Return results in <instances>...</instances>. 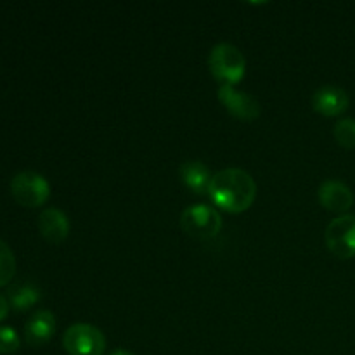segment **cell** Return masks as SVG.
Listing matches in <instances>:
<instances>
[{
	"instance_id": "6da1fadb",
	"label": "cell",
	"mask_w": 355,
	"mask_h": 355,
	"mask_svg": "<svg viewBox=\"0 0 355 355\" xmlns=\"http://www.w3.org/2000/svg\"><path fill=\"white\" fill-rule=\"evenodd\" d=\"M208 196L227 214H243L252 208L257 198V184L246 170L224 168L211 179Z\"/></svg>"
},
{
	"instance_id": "7a4b0ae2",
	"label": "cell",
	"mask_w": 355,
	"mask_h": 355,
	"mask_svg": "<svg viewBox=\"0 0 355 355\" xmlns=\"http://www.w3.org/2000/svg\"><path fill=\"white\" fill-rule=\"evenodd\" d=\"M208 68L220 85H236L246 75V59L236 45L222 42L211 49Z\"/></svg>"
},
{
	"instance_id": "3957f363",
	"label": "cell",
	"mask_w": 355,
	"mask_h": 355,
	"mask_svg": "<svg viewBox=\"0 0 355 355\" xmlns=\"http://www.w3.org/2000/svg\"><path fill=\"white\" fill-rule=\"evenodd\" d=\"M180 227L191 238L211 239L220 232L222 217L210 205H191L180 215Z\"/></svg>"
},
{
	"instance_id": "277c9868",
	"label": "cell",
	"mask_w": 355,
	"mask_h": 355,
	"mask_svg": "<svg viewBox=\"0 0 355 355\" xmlns=\"http://www.w3.org/2000/svg\"><path fill=\"white\" fill-rule=\"evenodd\" d=\"M10 193L17 205L24 208L42 207L51 196V184L44 175L31 170L16 173L10 180Z\"/></svg>"
},
{
	"instance_id": "5b68a950",
	"label": "cell",
	"mask_w": 355,
	"mask_h": 355,
	"mask_svg": "<svg viewBox=\"0 0 355 355\" xmlns=\"http://www.w3.org/2000/svg\"><path fill=\"white\" fill-rule=\"evenodd\" d=\"M62 347L69 355H103L106 352V336L96 326L78 322L64 331Z\"/></svg>"
},
{
	"instance_id": "8992f818",
	"label": "cell",
	"mask_w": 355,
	"mask_h": 355,
	"mask_svg": "<svg viewBox=\"0 0 355 355\" xmlns=\"http://www.w3.org/2000/svg\"><path fill=\"white\" fill-rule=\"evenodd\" d=\"M324 239L329 252L338 259L355 257V215L345 214L333 218L326 227Z\"/></svg>"
},
{
	"instance_id": "52a82bcc",
	"label": "cell",
	"mask_w": 355,
	"mask_h": 355,
	"mask_svg": "<svg viewBox=\"0 0 355 355\" xmlns=\"http://www.w3.org/2000/svg\"><path fill=\"white\" fill-rule=\"evenodd\" d=\"M222 106L234 118L241 121H253L262 113L259 99L248 92L238 90L234 85H220L217 90Z\"/></svg>"
},
{
	"instance_id": "ba28073f",
	"label": "cell",
	"mask_w": 355,
	"mask_h": 355,
	"mask_svg": "<svg viewBox=\"0 0 355 355\" xmlns=\"http://www.w3.org/2000/svg\"><path fill=\"white\" fill-rule=\"evenodd\" d=\"M318 198L322 208L343 215H345V211L350 210L354 205L352 189H350L345 182L336 179L324 180V182L319 186Z\"/></svg>"
},
{
	"instance_id": "9c48e42d",
	"label": "cell",
	"mask_w": 355,
	"mask_h": 355,
	"mask_svg": "<svg viewBox=\"0 0 355 355\" xmlns=\"http://www.w3.org/2000/svg\"><path fill=\"white\" fill-rule=\"evenodd\" d=\"M349 94L336 85H322L312 96V107L322 116H338L349 107Z\"/></svg>"
},
{
	"instance_id": "30bf717a",
	"label": "cell",
	"mask_w": 355,
	"mask_h": 355,
	"mask_svg": "<svg viewBox=\"0 0 355 355\" xmlns=\"http://www.w3.org/2000/svg\"><path fill=\"white\" fill-rule=\"evenodd\" d=\"M69 229L71 225H69L68 215L59 208H45L38 217V231H40L42 238L52 245L66 241L69 236Z\"/></svg>"
},
{
	"instance_id": "8fae6325",
	"label": "cell",
	"mask_w": 355,
	"mask_h": 355,
	"mask_svg": "<svg viewBox=\"0 0 355 355\" xmlns=\"http://www.w3.org/2000/svg\"><path fill=\"white\" fill-rule=\"evenodd\" d=\"M55 331V318L51 311H37L24 324V338L30 347L45 345L51 342Z\"/></svg>"
},
{
	"instance_id": "7c38bea8",
	"label": "cell",
	"mask_w": 355,
	"mask_h": 355,
	"mask_svg": "<svg viewBox=\"0 0 355 355\" xmlns=\"http://www.w3.org/2000/svg\"><path fill=\"white\" fill-rule=\"evenodd\" d=\"M180 179L184 186L198 196H207L214 175L203 162H186L180 165Z\"/></svg>"
},
{
	"instance_id": "4fadbf2b",
	"label": "cell",
	"mask_w": 355,
	"mask_h": 355,
	"mask_svg": "<svg viewBox=\"0 0 355 355\" xmlns=\"http://www.w3.org/2000/svg\"><path fill=\"white\" fill-rule=\"evenodd\" d=\"M40 297L42 293L37 286H33V284H21V286L12 288L9 291V305H12V309H16V311L24 312L33 307L40 300Z\"/></svg>"
},
{
	"instance_id": "5bb4252c",
	"label": "cell",
	"mask_w": 355,
	"mask_h": 355,
	"mask_svg": "<svg viewBox=\"0 0 355 355\" xmlns=\"http://www.w3.org/2000/svg\"><path fill=\"white\" fill-rule=\"evenodd\" d=\"M16 276V257L6 241L0 239V286H6Z\"/></svg>"
},
{
	"instance_id": "9a60e30c",
	"label": "cell",
	"mask_w": 355,
	"mask_h": 355,
	"mask_svg": "<svg viewBox=\"0 0 355 355\" xmlns=\"http://www.w3.org/2000/svg\"><path fill=\"white\" fill-rule=\"evenodd\" d=\"M333 135H335L336 142H338L343 149H355V120L354 118H343V120L336 121L335 128H333Z\"/></svg>"
},
{
	"instance_id": "2e32d148",
	"label": "cell",
	"mask_w": 355,
	"mask_h": 355,
	"mask_svg": "<svg viewBox=\"0 0 355 355\" xmlns=\"http://www.w3.org/2000/svg\"><path fill=\"white\" fill-rule=\"evenodd\" d=\"M19 336H17L16 329L9 328V326H2L0 328V354H14L19 350Z\"/></svg>"
},
{
	"instance_id": "e0dca14e",
	"label": "cell",
	"mask_w": 355,
	"mask_h": 355,
	"mask_svg": "<svg viewBox=\"0 0 355 355\" xmlns=\"http://www.w3.org/2000/svg\"><path fill=\"white\" fill-rule=\"evenodd\" d=\"M7 314H9V302L6 300V297L0 295V321H3L7 318Z\"/></svg>"
},
{
	"instance_id": "ac0fdd59",
	"label": "cell",
	"mask_w": 355,
	"mask_h": 355,
	"mask_svg": "<svg viewBox=\"0 0 355 355\" xmlns=\"http://www.w3.org/2000/svg\"><path fill=\"white\" fill-rule=\"evenodd\" d=\"M111 355H134V354H132V352H128V350L118 349V350H114V352H111Z\"/></svg>"
}]
</instances>
